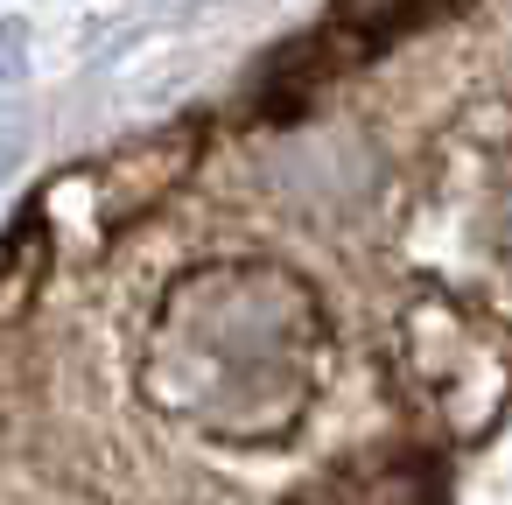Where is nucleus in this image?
Wrapping results in <instances>:
<instances>
[{"label": "nucleus", "instance_id": "1", "mask_svg": "<svg viewBox=\"0 0 512 505\" xmlns=\"http://www.w3.org/2000/svg\"><path fill=\"white\" fill-rule=\"evenodd\" d=\"M316 344L323 323L302 281L267 267H218L176 288L155 351L183 365L197 421L225 435H267L288 414H302Z\"/></svg>", "mask_w": 512, "mask_h": 505}, {"label": "nucleus", "instance_id": "2", "mask_svg": "<svg viewBox=\"0 0 512 505\" xmlns=\"http://www.w3.org/2000/svg\"><path fill=\"white\" fill-rule=\"evenodd\" d=\"M288 505H449V477L414 449H379L309 477Z\"/></svg>", "mask_w": 512, "mask_h": 505}, {"label": "nucleus", "instance_id": "3", "mask_svg": "<svg viewBox=\"0 0 512 505\" xmlns=\"http://www.w3.org/2000/svg\"><path fill=\"white\" fill-rule=\"evenodd\" d=\"M435 8H456V0H337L330 22L302 43V71H288V78H295V85H309V78L351 71L358 57H372V50L400 43L407 29H421Z\"/></svg>", "mask_w": 512, "mask_h": 505}]
</instances>
